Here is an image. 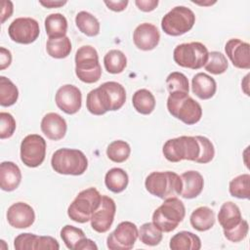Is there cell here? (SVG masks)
Returning a JSON list of instances; mask_svg holds the SVG:
<instances>
[{
    "label": "cell",
    "mask_w": 250,
    "mask_h": 250,
    "mask_svg": "<svg viewBox=\"0 0 250 250\" xmlns=\"http://www.w3.org/2000/svg\"><path fill=\"white\" fill-rule=\"evenodd\" d=\"M162 152L170 162H180L182 160L195 162L200 154V145L196 137L181 136L166 141Z\"/></svg>",
    "instance_id": "obj_6"
},
{
    "label": "cell",
    "mask_w": 250,
    "mask_h": 250,
    "mask_svg": "<svg viewBox=\"0 0 250 250\" xmlns=\"http://www.w3.org/2000/svg\"><path fill=\"white\" fill-rule=\"evenodd\" d=\"M160 33L157 27L148 22L139 24L133 33V41L136 47L143 51L153 50L159 43Z\"/></svg>",
    "instance_id": "obj_17"
},
{
    "label": "cell",
    "mask_w": 250,
    "mask_h": 250,
    "mask_svg": "<svg viewBox=\"0 0 250 250\" xmlns=\"http://www.w3.org/2000/svg\"><path fill=\"white\" fill-rule=\"evenodd\" d=\"M132 104L136 111L141 114H150L155 108V98L147 89H140L136 91L132 97Z\"/></svg>",
    "instance_id": "obj_27"
},
{
    "label": "cell",
    "mask_w": 250,
    "mask_h": 250,
    "mask_svg": "<svg viewBox=\"0 0 250 250\" xmlns=\"http://www.w3.org/2000/svg\"><path fill=\"white\" fill-rule=\"evenodd\" d=\"M128 174L121 168L114 167L108 170L104 176L105 187L114 193L122 192L128 186Z\"/></svg>",
    "instance_id": "obj_28"
},
{
    "label": "cell",
    "mask_w": 250,
    "mask_h": 250,
    "mask_svg": "<svg viewBox=\"0 0 250 250\" xmlns=\"http://www.w3.org/2000/svg\"><path fill=\"white\" fill-rule=\"evenodd\" d=\"M229 67V62L226 56L218 51H212L208 54V60L204 64L205 70L214 75H219L224 72Z\"/></svg>",
    "instance_id": "obj_38"
},
{
    "label": "cell",
    "mask_w": 250,
    "mask_h": 250,
    "mask_svg": "<svg viewBox=\"0 0 250 250\" xmlns=\"http://www.w3.org/2000/svg\"><path fill=\"white\" fill-rule=\"evenodd\" d=\"M167 109L187 125L196 124L202 117V107L187 93H172L167 99Z\"/></svg>",
    "instance_id": "obj_3"
},
{
    "label": "cell",
    "mask_w": 250,
    "mask_h": 250,
    "mask_svg": "<svg viewBox=\"0 0 250 250\" xmlns=\"http://www.w3.org/2000/svg\"><path fill=\"white\" fill-rule=\"evenodd\" d=\"M8 33L16 43L30 44L38 38L40 27L38 21L32 18H17L10 23Z\"/></svg>",
    "instance_id": "obj_12"
},
{
    "label": "cell",
    "mask_w": 250,
    "mask_h": 250,
    "mask_svg": "<svg viewBox=\"0 0 250 250\" xmlns=\"http://www.w3.org/2000/svg\"><path fill=\"white\" fill-rule=\"evenodd\" d=\"M102 195L95 188H89L80 191L67 208L68 217L80 224L91 221L95 211L99 208Z\"/></svg>",
    "instance_id": "obj_7"
},
{
    "label": "cell",
    "mask_w": 250,
    "mask_h": 250,
    "mask_svg": "<svg viewBox=\"0 0 250 250\" xmlns=\"http://www.w3.org/2000/svg\"><path fill=\"white\" fill-rule=\"evenodd\" d=\"M186 216V208L179 198L170 197L152 214V223L163 232H170L177 229Z\"/></svg>",
    "instance_id": "obj_4"
},
{
    "label": "cell",
    "mask_w": 250,
    "mask_h": 250,
    "mask_svg": "<svg viewBox=\"0 0 250 250\" xmlns=\"http://www.w3.org/2000/svg\"><path fill=\"white\" fill-rule=\"evenodd\" d=\"M191 90L199 99L209 100L217 91V83L210 75L204 72H198L192 77Z\"/></svg>",
    "instance_id": "obj_22"
},
{
    "label": "cell",
    "mask_w": 250,
    "mask_h": 250,
    "mask_svg": "<svg viewBox=\"0 0 250 250\" xmlns=\"http://www.w3.org/2000/svg\"><path fill=\"white\" fill-rule=\"evenodd\" d=\"M42 133L52 141L62 140L66 133L67 125L63 117L56 112H49L41 120Z\"/></svg>",
    "instance_id": "obj_18"
},
{
    "label": "cell",
    "mask_w": 250,
    "mask_h": 250,
    "mask_svg": "<svg viewBox=\"0 0 250 250\" xmlns=\"http://www.w3.org/2000/svg\"><path fill=\"white\" fill-rule=\"evenodd\" d=\"M208 54L207 47L200 42L183 43L174 49L173 59L178 65L195 70L204 66Z\"/></svg>",
    "instance_id": "obj_9"
},
{
    "label": "cell",
    "mask_w": 250,
    "mask_h": 250,
    "mask_svg": "<svg viewBox=\"0 0 250 250\" xmlns=\"http://www.w3.org/2000/svg\"><path fill=\"white\" fill-rule=\"evenodd\" d=\"M115 212L114 200L107 195H102L101 204L91 218L92 229L99 233L106 232L114 221Z\"/></svg>",
    "instance_id": "obj_13"
},
{
    "label": "cell",
    "mask_w": 250,
    "mask_h": 250,
    "mask_svg": "<svg viewBox=\"0 0 250 250\" xmlns=\"http://www.w3.org/2000/svg\"><path fill=\"white\" fill-rule=\"evenodd\" d=\"M200 145V154L196 163L206 164L213 160L215 156V148L213 143L204 136H195Z\"/></svg>",
    "instance_id": "obj_41"
},
{
    "label": "cell",
    "mask_w": 250,
    "mask_h": 250,
    "mask_svg": "<svg viewBox=\"0 0 250 250\" xmlns=\"http://www.w3.org/2000/svg\"><path fill=\"white\" fill-rule=\"evenodd\" d=\"M61 237L68 249L77 250L79 244L86 236L81 229L71 225H65L61 229Z\"/></svg>",
    "instance_id": "obj_37"
},
{
    "label": "cell",
    "mask_w": 250,
    "mask_h": 250,
    "mask_svg": "<svg viewBox=\"0 0 250 250\" xmlns=\"http://www.w3.org/2000/svg\"><path fill=\"white\" fill-rule=\"evenodd\" d=\"M102 86L106 91L109 101L111 109L110 111H115L120 109L126 102V91L125 88L118 82L115 81H107L102 84Z\"/></svg>",
    "instance_id": "obj_31"
},
{
    "label": "cell",
    "mask_w": 250,
    "mask_h": 250,
    "mask_svg": "<svg viewBox=\"0 0 250 250\" xmlns=\"http://www.w3.org/2000/svg\"><path fill=\"white\" fill-rule=\"evenodd\" d=\"M183 188L181 195L187 199L197 197L204 187V180L202 175L194 170L187 171L181 175Z\"/></svg>",
    "instance_id": "obj_21"
},
{
    "label": "cell",
    "mask_w": 250,
    "mask_h": 250,
    "mask_svg": "<svg viewBox=\"0 0 250 250\" xmlns=\"http://www.w3.org/2000/svg\"><path fill=\"white\" fill-rule=\"evenodd\" d=\"M215 213L207 206H200L192 211L189 222L191 227L198 231H206L215 224Z\"/></svg>",
    "instance_id": "obj_24"
},
{
    "label": "cell",
    "mask_w": 250,
    "mask_h": 250,
    "mask_svg": "<svg viewBox=\"0 0 250 250\" xmlns=\"http://www.w3.org/2000/svg\"><path fill=\"white\" fill-rule=\"evenodd\" d=\"M166 85L169 94L172 93H187L188 94L189 85L187 76L179 71L171 72L166 78Z\"/></svg>",
    "instance_id": "obj_39"
},
{
    "label": "cell",
    "mask_w": 250,
    "mask_h": 250,
    "mask_svg": "<svg viewBox=\"0 0 250 250\" xmlns=\"http://www.w3.org/2000/svg\"><path fill=\"white\" fill-rule=\"evenodd\" d=\"M12 62V54L11 52L4 48H0V70H4L7 68Z\"/></svg>",
    "instance_id": "obj_46"
},
{
    "label": "cell",
    "mask_w": 250,
    "mask_h": 250,
    "mask_svg": "<svg viewBox=\"0 0 250 250\" xmlns=\"http://www.w3.org/2000/svg\"><path fill=\"white\" fill-rule=\"evenodd\" d=\"M39 3L42 6L48 8V9H52V8H60L63 5H65L66 1H52V0H49V1H40Z\"/></svg>",
    "instance_id": "obj_50"
},
{
    "label": "cell",
    "mask_w": 250,
    "mask_h": 250,
    "mask_svg": "<svg viewBox=\"0 0 250 250\" xmlns=\"http://www.w3.org/2000/svg\"><path fill=\"white\" fill-rule=\"evenodd\" d=\"M75 74L84 83L92 84L100 80L102 67L97 50L90 46L80 47L75 54Z\"/></svg>",
    "instance_id": "obj_5"
},
{
    "label": "cell",
    "mask_w": 250,
    "mask_h": 250,
    "mask_svg": "<svg viewBox=\"0 0 250 250\" xmlns=\"http://www.w3.org/2000/svg\"><path fill=\"white\" fill-rule=\"evenodd\" d=\"M77 28L85 35L94 37L100 33V22L91 13L86 11L79 12L75 17Z\"/></svg>",
    "instance_id": "obj_29"
},
{
    "label": "cell",
    "mask_w": 250,
    "mask_h": 250,
    "mask_svg": "<svg viewBox=\"0 0 250 250\" xmlns=\"http://www.w3.org/2000/svg\"><path fill=\"white\" fill-rule=\"evenodd\" d=\"M46 156V141L37 134H30L23 138L21 144V160L30 168L38 167Z\"/></svg>",
    "instance_id": "obj_10"
},
{
    "label": "cell",
    "mask_w": 250,
    "mask_h": 250,
    "mask_svg": "<svg viewBox=\"0 0 250 250\" xmlns=\"http://www.w3.org/2000/svg\"><path fill=\"white\" fill-rule=\"evenodd\" d=\"M71 42L67 36L60 38H49L46 43L48 55L54 59H64L71 52Z\"/></svg>",
    "instance_id": "obj_30"
},
{
    "label": "cell",
    "mask_w": 250,
    "mask_h": 250,
    "mask_svg": "<svg viewBox=\"0 0 250 250\" xmlns=\"http://www.w3.org/2000/svg\"><path fill=\"white\" fill-rule=\"evenodd\" d=\"M128 0H120V1H104V4L107 8L114 12H121L124 11L128 5Z\"/></svg>",
    "instance_id": "obj_48"
},
{
    "label": "cell",
    "mask_w": 250,
    "mask_h": 250,
    "mask_svg": "<svg viewBox=\"0 0 250 250\" xmlns=\"http://www.w3.org/2000/svg\"><path fill=\"white\" fill-rule=\"evenodd\" d=\"M7 221L15 229H27L35 221V213L27 203L16 202L8 208Z\"/></svg>",
    "instance_id": "obj_15"
},
{
    "label": "cell",
    "mask_w": 250,
    "mask_h": 250,
    "mask_svg": "<svg viewBox=\"0 0 250 250\" xmlns=\"http://www.w3.org/2000/svg\"><path fill=\"white\" fill-rule=\"evenodd\" d=\"M130 153L131 147L129 144L122 140L113 141L106 148L107 157L115 163H122L126 161L129 158Z\"/></svg>",
    "instance_id": "obj_36"
},
{
    "label": "cell",
    "mask_w": 250,
    "mask_h": 250,
    "mask_svg": "<svg viewBox=\"0 0 250 250\" xmlns=\"http://www.w3.org/2000/svg\"><path fill=\"white\" fill-rule=\"evenodd\" d=\"M51 165L58 174L79 176L86 172L88 159L79 149L62 147L53 153Z\"/></svg>",
    "instance_id": "obj_2"
},
{
    "label": "cell",
    "mask_w": 250,
    "mask_h": 250,
    "mask_svg": "<svg viewBox=\"0 0 250 250\" xmlns=\"http://www.w3.org/2000/svg\"><path fill=\"white\" fill-rule=\"evenodd\" d=\"M19 99V90L17 86L7 77L0 76V104L2 106H11Z\"/></svg>",
    "instance_id": "obj_33"
},
{
    "label": "cell",
    "mask_w": 250,
    "mask_h": 250,
    "mask_svg": "<svg viewBox=\"0 0 250 250\" xmlns=\"http://www.w3.org/2000/svg\"><path fill=\"white\" fill-rule=\"evenodd\" d=\"M39 235L24 232L19 234L14 240V248L16 250H38Z\"/></svg>",
    "instance_id": "obj_40"
},
{
    "label": "cell",
    "mask_w": 250,
    "mask_h": 250,
    "mask_svg": "<svg viewBox=\"0 0 250 250\" xmlns=\"http://www.w3.org/2000/svg\"><path fill=\"white\" fill-rule=\"evenodd\" d=\"M229 187L231 196L240 199H248L250 196V175L241 174L233 178L229 182Z\"/></svg>",
    "instance_id": "obj_34"
},
{
    "label": "cell",
    "mask_w": 250,
    "mask_h": 250,
    "mask_svg": "<svg viewBox=\"0 0 250 250\" xmlns=\"http://www.w3.org/2000/svg\"><path fill=\"white\" fill-rule=\"evenodd\" d=\"M0 139L11 138L16 130V120L9 112H0Z\"/></svg>",
    "instance_id": "obj_42"
},
{
    "label": "cell",
    "mask_w": 250,
    "mask_h": 250,
    "mask_svg": "<svg viewBox=\"0 0 250 250\" xmlns=\"http://www.w3.org/2000/svg\"><path fill=\"white\" fill-rule=\"evenodd\" d=\"M45 249H50V250H58L60 249V244L52 236H47V235H40L39 236V243H38V250H45Z\"/></svg>",
    "instance_id": "obj_44"
},
{
    "label": "cell",
    "mask_w": 250,
    "mask_h": 250,
    "mask_svg": "<svg viewBox=\"0 0 250 250\" xmlns=\"http://www.w3.org/2000/svg\"><path fill=\"white\" fill-rule=\"evenodd\" d=\"M162 237V231L153 223H145L139 229V238L145 245H158L161 242Z\"/></svg>",
    "instance_id": "obj_35"
},
{
    "label": "cell",
    "mask_w": 250,
    "mask_h": 250,
    "mask_svg": "<svg viewBox=\"0 0 250 250\" xmlns=\"http://www.w3.org/2000/svg\"><path fill=\"white\" fill-rule=\"evenodd\" d=\"M242 220L241 212L239 207L231 202L227 201L223 203L218 213V221L223 230H229L236 227Z\"/></svg>",
    "instance_id": "obj_23"
},
{
    "label": "cell",
    "mask_w": 250,
    "mask_h": 250,
    "mask_svg": "<svg viewBox=\"0 0 250 250\" xmlns=\"http://www.w3.org/2000/svg\"><path fill=\"white\" fill-rule=\"evenodd\" d=\"M145 187L150 194L167 199L181 195L183 183L181 177L175 172H152L146 178Z\"/></svg>",
    "instance_id": "obj_1"
},
{
    "label": "cell",
    "mask_w": 250,
    "mask_h": 250,
    "mask_svg": "<svg viewBox=\"0 0 250 250\" xmlns=\"http://www.w3.org/2000/svg\"><path fill=\"white\" fill-rule=\"evenodd\" d=\"M248 230H249L248 222L242 219L241 222L236 227H234L229 230H225L224 234L228 240L231 242H239L247 236Z\"/></svg>",
    "instance_id": "obj_43"
},
{
    "label": "cell",
    "mask_w": 250,
    "mask_h": 250,
    "mask_svg": "<svg viewBox=\"0 0 250 250\" xmlns=\"http://www.w3.org/2000/svg\"><path fill=\"white\" fill-rule=\"evenodd\" d=\"M169 247L172 250H199L201 248V240L196 234L182 230L172 236Z\"/></svg>",
    "instance_id": "obj_25"
},
{
    "label": "cell",
    "mask_w": 250,
    "mask_h": 250,
    "mask_svg": "<svg viewBox=\"0 0 250 250\" xmlns=\"http://www.w3.org/2000/svg\"><path fill=\"white\" fill-rule=\"evenodd\" d=\"M21 172L12 161H3L0 164V188L5 191L15 190L21 184Z\"/></svg>",
    "instance_id": "obj_20"
},
{
    "label": "cell",
    "mask_w": 250,
    "mask_h": 250,
    "mask_svg": "<svg viewBox=\"0 0 250 250\" xmlns=\"http://www.w3.org/2000/svg\"><path fill=\"white\" fill-rule=\"evenodd\" d=\"M57 106L66 114H75L82 105V94L79 88L71 84L60 87L55 96Z\"/></svg>",
    "instance_id": "obj_14"
},
{
    "label": "cell",
    "mask_w": 250,
    "mask_h": 250,
    "mask_svg": "<svg viewBox=\"0 0 250 250\" xmlns=\"http://www.w3.org/2000/svg\"><path fill=\"white\" fill-rule=\"evenodd\" d=\"M139 237L137 226L129 221L118 224L116 229L108 234L106 246L110 250H130Z\"/></svg>",
    "instance_id": "obj_11"
},
{
    "label": "cell",
    "mask_w": 250,
    "mask_h": 250,
    "mask_svg": "<svg viewBox=\"0 0 250 250\" xmlns=\"http://www.w3.org/2000/svg\"><path fill=\"white\" fill-rule=\"evenodd\" d=\"M2 10H1V23H4L7 19H9L14 11V6L11 1L4 0L2 1Z\"/></svg>",
    "instance_id": "obj_47"
},
{
    "label": "cell",
    "mask_w": 250,
    "mask_h": 250,
    "mask_svg": "<svg viewBox=\"0 0 250 250\" xmlns=\"http://www.w3.org/2000/svg\"><path fill=\"white\" fill-rule=\"evenodd\" d=\"M105 70L111 74L121 73L127 65V58L120 50H110L104 57Z\"/></svg>",
    "instance_id": "obj_32"
},
{
    "label": "cell",
    "mask_w": 250,
    "mask_h": 250,
    "mask_svg": "<svg viewBox=\"0 0 250 250\" xmlns=\"http://www.w3.org/2000/svg\"><path fill=\"white\" fill-rule=\"evenodd\" d=\"M135 4L143 12H151L157 7L158 0H136Z\"/></svg>",
    "instance_id": "obj_45"
},
{
    "label": "cell",
    "mask_w": 250,
    "mask_h": 250,
    "mask_svg": "<svg viewBox=\"0 0 250 250\" xmlns=\"http://www.w3.org/2000/svg\"><path fill=\"white\" fill-rule=\"evenodd\" d=\"M86 107L94 115H103L111 109L109 97L102 85L87 94Z\"/></svg>",
    "instance_id": "obj_19"
},
{
    "label": "cell",
    "mask_w": 250,
    "mask_h": 250,
    "mask_svg": "<svg viewBox=\"0 0 250 250\" xmlns=\"http://www.w3.org/2000/svg\"><path fill=\"white\" fill-rule=\"evenodd\" d=\"M195 23V15L188 7L176 6L161 21L162 30L170 36H180L189 31Z\"/></svg>",
    "instance_id": "obj_8"
},
{
    "label": "cell",
    "mask_w": 250,
    "mask_h": 250,
    "mask_svg": "<svg viewBox=\"0 0 250 250\" xmlns=\"http://www.w3.org/2000/svg\"><path fill=\"white\" fill-rule=\"evenodd\" d=\"M94 249L97 250L98 246L96 245V243L93 240H91L87 237H85L81 241V243L79 244V246L77 248V250H94Z\"/></svg>",
    "instance_id": "obj_49"
},
{
    "label": "cell",
    "mask_w": 250,
    "mask_h": 250,
    "mask_svg": "<svg viewBox=\"0 0 250 250\" xmlns=\"http://www.w3.org/2000/svg\"><path fill=\"white\" fill-rule=\"evenodd\" d=\"M44 24L46 33L49 38H60L65 36L66 34L67 21L62 14H50L46 17Z\"/></svg>",
    "instance_id": "obj_26"
},
{
    "label": "cell",
    "mask_w": 250,
    "mask_h": 250,
    "mask_svg": "<svg viewBox=\"0 0 250 250\" xmlns=\"http://www.w3.org/2000/svg\"><path fill=\"white\" fill-rule=\"evenodd\" d=\"M250 45L238 38L229 39L225 45V51L232 64L240 69L250 68Z\"/></svg>",
    "instance_id": "obj_16"
}]
</instances>
